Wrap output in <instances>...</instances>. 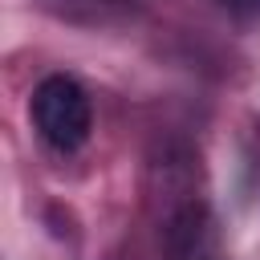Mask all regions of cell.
<instances>
[{
    "label": "cell",
    "mask_w": 260,
    "mask_h": 260,
    "mask_svg": "<svg viewBox=\"0 0 260 260\" xmlns=\"http://www.w3.org/2000/svg\"><path fill=\"white\" fill-rule=\"evenodd\" d=\"M223 4H232V8H248V12H260V0H223Z\"/></svg>",
    "instance_id": "3"
},
{
    "label": "cell",
    "mask_w": 260,
    "mask_h": 260,
    "mask_svg": "<svg viewBox=\"0 0 260 260\" xmlns=\"http://www.w3.org/2000/svg\"><path fill=\"white\" fill-rule=\"evenodd\" d=\"M162 260H219L215 219L203 199H187L171 207L162 232Z\"/></svg>",
    "instance_id": "2"
},
{
    "label": "cell",
    "mask_w": 260,
    "mask_h": 260,
    "mask_svg": "<svg viewBox=\"0 0 260 260\" xmlns=\"http://www.w3.org/2000/svg\"><path fill=\"white\" fill-rule=\"evenodd\" d=\"M32 126L37 134L61 150V154H73L85 146L89 130H93V106H89V93L81 89L77 77L69 73H49L37 89H32Z\"/></svg>",
    "instance_id": "1"
}]
</instances>
